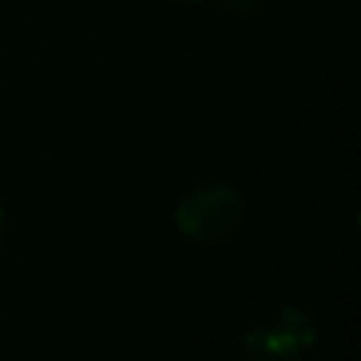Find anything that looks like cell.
<instances>
[{"instance_id":"obj_1","label":"cell","mask_w":361,"mask_h":361,"mask_svg":"<svg viewBox=\"0 0 361 361\" xmlns=\"http://www.w3.org/2000/svg\"><path fill=\"white\" fill-rule=\"evenodd\" d=\"M245 217V197L231 183H203L175 206V226L192 243H223Z\"/></svg>"},{"instance_id":"obj_2","label":"cell","mask_w":361,"mask_h":361,"mask_svg":"<svg viewBox=\"0 0 361 361\" xmlns=\"http://www.w3.org/2000/svg\"><path fill=\"white\" fill-rule=\"evenodd\" d=\"M319 338L313 316L302 307H279L243 336V353L254 361H296Z\"/></svg>"},{"instance_id":"obj_3","label":"cell","mask_w":361,"mask_h":361,"mask_svg":"<svg viewBox=\"0 0 361 361\" xmlns=\"http://www.w3.org/2000/svg\"><path fill=\"white\" fill-rule=\"evenodd\" d=\"M3 220H6V214H3V206H0V234H3Z\"/></svg>"},{"instance_id":"obj_4","label":"cell","mask_w":361,"mask_h":361,"mask_svg":"<svg viewBox=\"0 0 361 361\" xmlns=\"http://www.w3.org/2000/svg\"><path fill=\"white\" fill-rule=\"evenodd\" d=\"M183 3H192V0H183Z\"/></svg>"}]
</instances>
